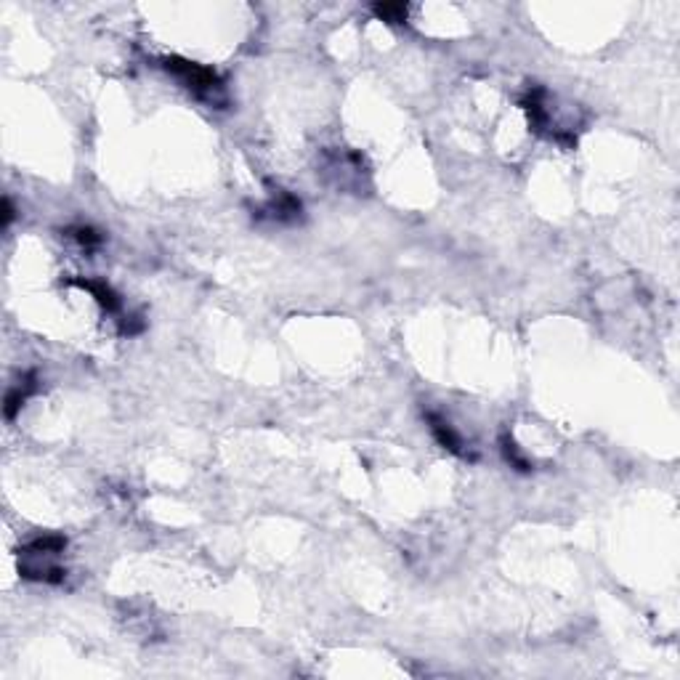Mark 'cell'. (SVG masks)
<instances>
[{
	"label": "cell",
	"mask_w": 680,
	"mask_h": 680,
	"mask_svg": "<svg viewBox=\"0 0 680 680\" xmlns=\"http://www.w3.org/2000/svg\"><path fill=\"white\" fill-rule=\"evenodd\" d=\"M425 420H428V425H431V434H434V439L439 441V444L444 446L446 452H452V455H458V458H470L473 460V455H470L468 449H465V444H462V436L449 425V422L441 417V415H436V412H428L425 415Z\"/></svg>",
	"instance_id": "2"
},
{
	"label": "cell",
	"mask_w": 680,
	"mask_h": 680,
	"mask_svg": "<svg viewBox=\"0 0 680 680\" xmlns=\"http://www.w3.org/2000/svg\"><path fill=\"white\" fill-rule=\"evenodd\" d=\"M70 234L80 242V245H99L101 242V237L96 234L91 226H77V229H70Z\"/></svg>",
	"instance_id": "7"
},
{
	"label": "cell",
	"mask_w": 680,
	"mask_h": 680,
	"mask_svg": "<svg viewBox=\"0 0 680 680\" xmlns=\"http://www.w3.org/2000/svg\"><path fill=\"white\" fill-rule=\"evenodd\" d=\"M11 221H13V205H11V200L6 197V200H3V226H8Z\"/></svg>",
	"instance_id": "8"
},
{
	"label": "cell",
	"mask_w": 680,
	"mask_h": 680,
	"mask_svg": "<svg viewBox=\"0 0 680 680\" xmlns=\"http://www.w3.org/2000/svg\"><path fill=\"white\" fill-rule=\"evenodd\" d=\"M32 391H35V375H27L24 386L11 388V391H8V396H6V417H8V420L16 417V412L22 410V404L27 401V396H30Z\"/></svg>",
	"instance_id": "4"
},
{
	"label": "cell",
	"mask_w": 680,
	"mask_h": 680,
	"mask_svg": "<svg viewBox=\"0 0 680 680\" xmlns=\"http://www.w3.org/2000/svg\"><path fill=\"white\" fill-rule=\"evenodd\" d=\"M77 287H82V290H88V293L94 295L96 301H99V306L104 308V311H109V314H115L120 308V298L118 293L106 284V282H94V279H77L75 282Z\"/></svg>",
	"instance_id": "3"
},
{
	"label": "cell",
	"mask_w": 680,
	"mask_h": 680,
	"mask_svg": "<svg viewBox=\"0 0 680 680\" xmlns=\"http://www.w3.org/2000/svg\"><path fill=\"white\" fill-rule=\"evenodd\" d=\"M375 13L383 22L401 24L407 19V6H401V3H383V6H375Z\"/></svg>",
	"instance_id": "6"
},
{
	"label": "cell",
	"mask_w": 680,
	"mask_h": 680,
	"mask_svg": "<svg viewBox=\"0 0 680 680\" xmlns=\"http://www.w3.org/2000/svg\"><path fill=\"white\" fill-rule=\"evenodd\" d=\"M503 455H505V460L513 465L516 470H521V473H529L531 470V465H529V460L518 452V446L513 444V439L510 436H503Z\"/></svg>",
	"instance_id": "5"
},
{
	"label": "cell",
	"mask_w": 680,
	"mask_h": 680,
	"mask_svg": "<svg viewBox=\"0 0 680 680\" xmlns=\"http://www.w3.org/2000/svg\"><path fill=\"white\" fill-rule=\"evenodd\" d=\"M163 67L170 72V75H176L178 80L184 82V88H189L197 99H202V101H208V104H213V106L226 104L223 82L213 70L200 67V64H194V61L178 59V56H168V59H163Z\"/></svg>",
	"instance_id": "1"
}]
</instances>
